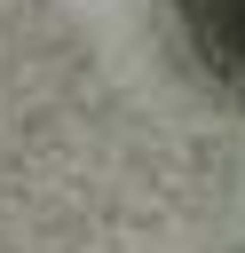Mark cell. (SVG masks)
<instances>
[{
	"mask_svg": "<svg viewBox=\"0 0 245 253\" xmlns=\"http://www.w3.org/2000/svg\"><path fill=\"white\" fill-rule=\"evenodd\" d=\"M182 8H190L198 47H205L229 79H245V0H182Z\"/></svg>",
	"mask_w": 245,
	"mask_h": 253,
	"instance_id": "6da1fadb",
	"label": "cell"
}]
</instances>
